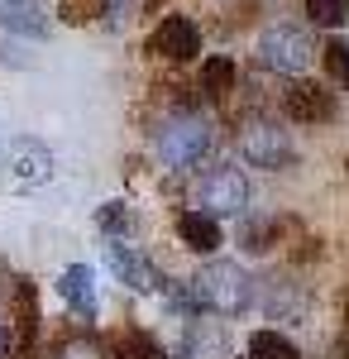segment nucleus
<instances>
[{
    "label": "nucleus",
    "mask_w": 349,
    "mask_h": 359,
    "mask_svg": "<svg viewBox=\"0 0 349 359\" xmlns=\"http://www.w3.org/2000/svg\"><path fill=\"white\" fill-rule=\"evenodd\" d=\"M191 292H196L201 306L225 311V316H235V311H244L254 302V283H249V273L240 264H206L201 273L191 278Z\"/></svg>",
    "instance_id": "1"
},
{
    "label": "nucleus",
    "mask_w": 349,
    "mask_h": 359,
    "mask_svg": "<svg viewBox=\"0 0 349 359\" xmlns=\"http://www.w3.org/2000/svg\"><path fill=\"white\" fill-rule=\"evenodd\" d=\"M206 149H211L206 120H177V125H163V135H158V154L167 168H191Z\"/></svg>",
    "instance_id": "2"
},
{
    "label": "nucleus",
    "mask_w": 349,
    "mask_h": 359,
    "mask_svg": "<svg viewBox=\"0 0 349 359\" xmlns=\"http://www.w3.org/2000/svg\"><path fill=\"white\" fill-rule=\"evenodd\" d=\"M240 149L244 158L254 168H282L287 158H292V139H287V130H278V125H268V120H249L240 135Z\"/></svg>",
    "instance_id": "3"
},
{
    "label": "nucleus",
    "mask_w": 349,
    "mask_h": 359,
    "mask_svg": "<svg viewBox=\"0 0 349 359\" xmlns=\"http://www.w3.org/2000/svg\"><path fill=\"white\" fill-rule=\"evenodd\" d=\"M149 53L167 57V62H187V57L201 53V34H196V25H191L187 15H167L153 29V39H149Z\"/></svg>",
    "instance_id": "4"
},
{
    "label": "nucleus",
    "mask_w": 349,
    "mask_h": 359,
    "mask_svg": "<svg viewBox=\"0 0 349 359\" xmlns=\"http://www.w3.org/2000/svg\"><path fill=\"white\" fill-rule=\"evenodd\" d=\"M259 53H264V62H268V67H278V72H301V67L311 62V43H306V34H301V29L278 25V29H268V34H264Z\"/></svg>",
    "instance_id": "5"
},
{
    "label": "nucleus",
    "mask_w": 349,
    "mask_h": 359,
    "mask_svg": "<svg viewBox=\"0 0 349 359\" xmlns=\"http://www.w3.org/2000/svg\"><path fill=\"white\" fill-rule=\"evenodd\" d=\"M244 201H249V182H244L240 168H215L201 182V206L206 211H240Z\"/></svg>",
    "instance_id": "6"
},
{
    "label": "nucleus",
    "mask_w": 349,
    "mask_h": 359,
    "mask_svg": "<svg viewBox=\"0 0 349 359\" xmlns=\"http://www.w3.org/2000/svg\"><path fill=\"white\" fill-rule=\"evenodd\" d=\"M0 20L10 34H25V39H43L48 34V15L39 0H0Z\"/></svg>",
    "instance_id": "7"
},
{
    "label": "nucleus",
    "mask_w": 349,
    "mask_h": 359,
    "mask_svg": "<svg viewBox=\"0 0 349 359\" xmlns=\"http://www.w3.org/2000/svg\"><path fill=\"white\" fill-rule=\"evenodd\" d=\"M282 101H287V115H292V120H330V115H335L330 91H321V86H311V82L287 86Z\"/></svg>",
    "instance_id": "8"
},
{
    "label": "nucleus",
    "mask_w": 349,
    "mask_h": 359,
    "mask_svg": "<svg viewBox=\"0 0 349 359\" xmlns=\"http://www.w3.org/2000/svg\"><path fill=\"white\" fill-rule=\"evenodd\" d=\"M57 292L67 297V306L77 311V316H96V278L86 264H72L67 273L57 278Z\"/></svg>",
    "instance_id": "9"
},
{
    "label": "nucleus",
    "mask_w": 349,
    "mask_h": 359,
    "mask_svg": "<svg viewBox=\"0 0 349 359\" xmlns=\"http://www.w3.org/2000/svg\"><path fill=\"white\" fill-rule=\"evenodd\" d=\"M10 168H15V182H48V172H53V158H48V149L43 144H34V139H20L15 144V158H10Z\"/></svg>",
    "instance_id": "10"
},
{
    "label": "nucleus",
    "mask_w": 349,
    "mask_h": 359,
    "mask_svg": "<svg viewBox=\"0 0 349 359\" xmlns=\"http://www.w3.org/2000/svg\"><path fill=\"white\" fill-rule=\"evenodd\" d=\"M106 259H110V269H115V278H125L135 292H149V287L158 283V273H153V269H149V264H144L130 245H110Z\"/></svg>",
    "instance_id": "11"
},
{
    "label": "nucleus",
    "mask_w": 349,
    "mask_h": 359,
    "mask_svg": "<svg viewBox=\"0 0 349 359\" xmlns=\"http://www.w3.org/2000/svg\"><path fill=\"white\" fill-rule=\"evenodd\" d=\"M177 235H182V245L196 249V254H211L220 245V225L211 216H201V211H187L182 221H177Z\"/></svg>",
    "instance_id": "12"
},
{
    "label": "nucleus",
    "mask_w": 349,
    "mask_h": 359,
    "mask_svg": "<svg viewBox=\"0 0 349 359\" xmlns=\"http://www.w3.org/2000/svg\"><path fill=\"white\" fill-rule=\"evenodd\" d=\"M249 359H301V355H296V345L287 340V335L254 331V340H249Z\"/></svg>",
    "instance_id": "13"
},
{
    "label": "nucleus",
    "mask_w": 349,
    "mask_h": 359,
    "mask_svg": "<svg viewBox=\"0 0 349 359\" xmlns=\"http://www.w3.org/2000/svg\"><path fill=\"white\" fill-rule=\"evenodd\" d=\"M201 82L211 96H225V91H235V62L230 57H206V67H201Z\"/></svg>",
    "instance_id": "14"
},
{
    "label": "nucleus",
    "mask_w": 349,
    "mask_h": 359,
    "mask_svg": "<svg viewBox=\"0 0 349 359\" xmlns=\"http://www.w3.org/2000/svg\"><path fill=\"white\" fill-rule=\"evenodd\" d=\"M306 10H311L316 25H340L345 10H349V0H306Z\"/></svg>",
    "instance_id": "15"
},
{
    "label": "nucleus",
    "mask_w": 349,
    "mask_h": 359,
    "mask_svg": "<svg viewBox=\"0 0 349 359\" xmlns=\"http://www.w3.org/2000/svg\"><path fill=\"white\" fill-rule=\"evenodd\" d=\"M325 67L335 72V82L349 86V39H335V43L325 48Z\"/></svg>",
    "instance_id": "16"
},
{
    "label": "nucleus",
    "mask_w": 349,
    "mask_h": 359,
    "mask_svg": "<svg viewBox=\"0 0 349 359\" xmlns=\"http://www.w3.org/2000/svg\"><path fill=\"white\" fill-rule=\"evenodd\" d=\"M110 10V0H67V5H62V15H67V20H96V15H106Z\"/></svg>",
    "instance_id": "17"
},
{
    "label": "nucleus",
    "mask_w": 349,
    "mask_h": 359,
    "mask_svg": "<svg viewBox=\"0 0 349 359\" xmlns=\"http://www.w3.org/2000/svg\"><path fill=\"white\" fill-rule=\"evenodd\" d=\"M96 221H101V230H110V235H120V230L130 225V211H125V201H106Z\"/></svg>",
    "instance_id": "18"
},
{
    "label": "nucleus",
    "mask_w": 349,
    "mask_h": 359,
    "mask_svg": "<svg viewBox=\"0 0 349 359\" xmlns=\"http://www.w3.org/2000/svg\"><path fill=\"white\" fill-rule=\"evenodd\" d=\"M57 359H101V350H96L91 340H72V345H67Z\"/></svg>",
    "instance_id": "19"
},
{
    "label": "nucleus",
    "mask_w": 349,
    "mask_h": 359,
    "mask_svg": "<svg viewBox=\"0 0 349 359\" xmlns=\"http://www.w3.org/2000/svg\"><path fill=\"white\" fill-rule=\"evenodd\" d=\"M120 359H153V350H144V345L139 350H120Z\"/></svg>",
    "instance_id": "20"
},
{
    "label": "nucleus",
    "mask_w": 349,
    "mask_h": 359,
    "mask_svg": "<svg viewBox=\"0 0 349 359\" xmlns=\"http://www.w3.org/2000/svg\"><path fill=\"white\" fill-rule=\"evenodd\" d=\"M5 345H10V340H5V331H0V359H5Z\"/></svg>",
    "instance_id": "21"
}]
</instances>
